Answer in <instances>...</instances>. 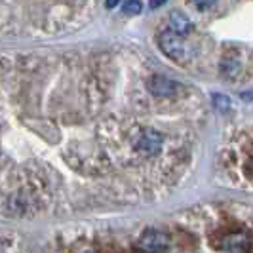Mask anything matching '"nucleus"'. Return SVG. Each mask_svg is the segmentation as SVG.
Instances as JSON below:
<instances>
[{
  "mask_svg": "<svg viewBox=\"0 0 253 253\" xmlns=\"http://www.w3.org/2000/svg\"><path fill=\"white\" fill-rule=\"evenodd\" d=\"M158 46L173 61H187L194 53L192 48L189 46V42L185 40V37H181L173 31H164L158 37Z\"/></svg>",
  "mask_w": 253,
  "mask_h": 253,
  "instance_id": "1",
  "label": "nucleus"
},
{
  "mask_svg": "<svg viewBox=\"0 0 253 253\" xmlns=\"http://www.w3.org/2000/svg\"><path fill=\"white\" fill-rule=\"evenodd\" d=\"M139 248L149 250V252H164V250H168V238H166V234H162V232L147 230L141 236Z\"/></svg>",
  "mask_w": 253,
  "mask_h": 253,
  "instance_id": "2",
  "label": "nucleus"
},
{
  "mask_svg": "<svg viewBox=\"0 0 253 253\" xmlns=\"http://www.w3.org/2000/svg\"><path fill=\"white\" fill-rule=\"evenodd\" d=\"M168 21H169V31L177 33L181 37L189 35L190 31H192V23H190V19L183 12H177V10L171 12L169 17H168Z\"/></svg>",
  "mask_w": 253,
  "mask_h": 253,
  "instance_id": "3",
  "label": "nucleus"
},
{
  "mask_svg": "<svg viewBox=\"0 0 253 253\" xmlns=\"http://www.w3.org/2000/svg\"><path fill=\"white\" fill-rule=\"evenodd\" d=\"M149 88H151V91L156 93V95H169V93H173L175 84L169 82L164 76H154L151 80V84H149Z\"/></svg>",
  "mask_w": 253,
  "mask_h": 253,
  "instance_id": "4",
  "label": "nucleus"
},
{
  "mask_svg": "<svg viewBox=\"0 0 253 253\" xmlns=\"http://www.w3.org/2000/svg\"><path fill=\"white\" fill-rule=\"evenodd\" d=\"M122 10H124V13H127V15H137V13L143 12V4H141L139 0H126Z\"/></svg>",
  "mask_w": 253,
  "mask_h": 253,
  "instance_id": "5",
  "label": "nucleus"
},
{
  "mask_svg": "<svg viewBox=\"0 0 253 253\" xmlns=\"http://www.w3.org/2000/svg\"><path fill=\"white\" fill-rule=\"evenodd\" d=\"M194 4H196V8L198 10H208V8H211L213 4H215V0H194Z\"/></svg>",
  "mask_w": 253,
  "mask_h": 253,
  "instance_id": "6",
  "label": "nucleus"
},
{
  "mask_svg": "<svg viewBox=\"0 0 253 253\" xmlns=\"http://www.w3.org/2000/svg\"><path fill=\"white\" fill-rule=\"evenodd\" d=\"M213 101H215L217 107H221V109H228V99L225 95H213Z\"/></svg>",
  "mask_w": 253,
  "mask_h": 253,
  "instance_id": "7",
  "label": "nucleus"
},
{
  "mask_svg": "<svg viewBox=\"0 0 253 253\" xmlns=\"http://www.w3.org/2000/svg\"><path fill=\"white\" fill-rule=\"evenodd\" d=\"M120 2H122V0H107V2H105V6H107L109 10H113V8H116Z\"/></svg>",
  "mask_w": 253,
  "mask_h": 253,
  "instance_id": "8",
  "label": "nucleus"
},
{
  "mask_svg": "<svg viewBox=\"0 0 253 253\" xmlns=\"http://www.w3.org/2000/svg\"><path fill=\"white\" fill-rule=\"evenodd\" d=\"M168 0H151V8L152 10H156V8H160L162 4H166Z\"/></svg>",
  "mask_w": 253,
  "mask_h": 253,
  "instance_id": "9",
  "label": "nucleus"
}]
</instances>
